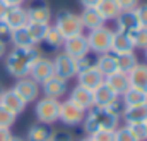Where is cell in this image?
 I'll return each instance as SVG.
<instances>
[{"mask_svg":"<svg viewBox=\"0 0 147 141\" xmlns=\"http://www.w3.org/2000/svg\"><path fill=\"white\" fill-rule=\"evenodd\" d=\"M10 35H12V29L3 23V21H0V41L2 43H10Z\"/></svg>","mask_w":147,"mask_h":141,"instance_id":"cell-40","label":"cell"},{"mask_svg":"<svg viewBox=\"0 0 147 141\" xmlns=\"http://www.w3.org/2000/svg\"><path fill=\"white\" fill-rule=\"evenodd\" d=\"M62 52H65L72 59H80V57L91 53L86 35L82 33V35H75V36H70V38H65L63 47H62Z\"/></svg>","mask_w":147,"mask_h":141,"instance_id":"cell-10","label":"cell"},{"mask_svg":"<svg viewBox=\"0 0 147 141\" xmlns=\"http://www.w3.org/2000/svg\"><path fill=\"white\" fill-rule=\"evenodd\" d=\"M80 17V23H82V28L87 29V31H92V29H98L101 26H105V19L103 16L99 14V10L96 7H89V9H82V12L79 14Z\"/></svg>","mask_w":147,"mask_h":141,"instance_id":"cell-15","label":"cell"},{"mask_svg":"<svg viewBox=\"0 0 147 141\" xmlns=\"http://www.w3.org/2000/svg\"><path fill=\"white\" fill-rule=\"evenodd\" d=\"M5 53H7V45L0 41V59H3V57H5Z\"/></svg>","mask_w":147,"mask_h":141,"instance_id":"cell-47","label":"cell"},{"mask_svg":"<svg viewBox=\"0 0 147 141\" xmlns=\"http://www.w3.org/2000/svg\"><path fill=\"white\" fill-rule=\"evenodd\" d=\"M26 28H28V31H29V35H31V40H33V43H34V45L38 47L39 43H43V40H45V36H46V31H48L50 24L28 23V24H26Z\"/></svg>","mask_w":147,"mask_h":141,"instance_id":"cell-30","label":"cell"},{"mask_svg":"<svg viewBox=\"0 0 147 141\" xmlns=\"http://www.w3.org/2000/svg\"><path fill=\"white\" fill-rule=\"evenodd\" d=\"M105 83V76L99 72V70L96 69L94 66L92 67H89V69L86 70H80L79 74H77V84L79 86H84V88H87V90H96L99 84H103Z\"/></svg>","mask_w":147,"mask_h":141,"instance_id":"cell-13","label":"cell"},{"mask_svg":"<svg viewBox=\"0 0 147 141\" xmlns=\"http://www.w3.org/2000/svg\"><path fill=\"white\" fill-rule=\"evenodd\" d=\"M135 47H134V41L130 35H125V33H120V31H115L113 33V40H111V53L115 55H121V53H130L134 52Z\"/></svg>","mask_w":147,"mask_h":141,"instance_id":"cell-19","label":"cell"},{"mask_svg":"<svg viewBox=\"0 0 147 141\" xmlns=\"http://www.w3.org/2000/svg\"><path fill=\"white\" fill-rule=\"evenodd\" d=\"M58 110H60V100L43 97L34 102V115L39 124L53 126L55 122H58Z\"/></svg>","mask_w":147,"mask_h":141,"instance_id":"cell-5","label":"cell"},{"mask_svg":"<svg viewBox=\"0 0 147 141\" xmlns=\"http://www.w3.org/2000/svg\"><path fill=\"white\" fill-rule=\"evenodd\" d=\"M69 100L74 102L75 105H79L80 108H84V110H89V108L94 107V102H92V91L87 90V88H84V86H79V84L74 86L72 90H70Z\"/></svg>","mask_w":147,"mask_h":141,"instance_id":"cell-18","label":"cell"},{"mask_svg":"<svg viewBox=\"0 0 147 141\" xmlns=\"http://www.w3.org/2000/svg\"><path fill=\"white\" fill-rule=\"evenodd\" d=\"M132 134L135 136L137 141H147V126L146 122H139V124H128Z\"/></svg>","mask_w":147,"mask_h":141,"instance_id":"cell-35","label":"cell"},{"mask_svg":"<svg viewBox=\"0 0 147 141\" xmlns=\"http://www.w3.org/2000/svg\"><path fill=\"white\" fill-rule=\"evenodd\" d=\"M0 105H3L5 108H9L12 114L19 115V114H22V112L26 110L28 103L10 88V90H3V93H2V97H0Z\"/></svg>","mask_w":147,"mask_h":141,"instance_id":"cell-14","label":"cell"},{"mask_svg":"<svg viewBox=\"0 0 147 141\" xmlns=\"http://www.w3.org/2000/svg\"><path fill=\"white\" fill-rule=\"evenodd\" d=\"M116 98H118V95L111 90L106 83H103V84H99L96 90H92V102H94V107L108 108Z\"/></svg>","mask_w":147,"mask_h":141,"instance_id":"cell-17","label":"cell"},{"mask_svg":"<svg viewBox=\"0 0 147 141\" xmlns=\"http://www.w3.org/2000/svg\"><path fill=\"white\" fill-rule=\"evenodd\" d=\"M113 33H115V29H111L108 26H101V28H98V29L89 31V33L86 35L87 45H89V52H92V53H96V55L111 52Z\"/></svg>","mask_w":147,"mask_h":141,"instance_id":"cell-4","label":"cell"},{"mask_svg":"<svg viewBox=\"0 0 147 141\" xmlns=\"http://www.w3.org/2000/svg\"><path fill=\"white\" fill-rule=\"evenodd\" d=\"M12 90L26 102V103H31V102H36L41 95V86L38 84L36 81H33L29 76L26 77H21L16 81V84L12 86Z\"/></svg>","mask_w":147,"mask_h":141,"instance_id":"cell-8","label":"cell"},{"mask_svg":"<svg viewBox=\"0 0 147 141\" xmlns=\"http://www.w3.org/2000/svg\"><path fill=\"white\" fill-rule=\"evenodd\" d=\"M9 141H26V140H24V138H21V136H14V134H12V138H10Z\"/></svg>","mask_w":147,"mask_h":141,"instance_id":"cell-48","label":"cell"},{"mask_svg":"<svg viewBox=\"0 0 147 141\" xmlns=\"http://www.w3.org/2000/svg\"><path fill=\"white\" fill-rule=\"evenodd\" d=\"M53 136V129L51 126H46V124H31L29 129H28V134H26V141H50Z\"/></svg>","mask_w":147,"mask_h":141,"instance_id":"cell-24","label":"cell"},{"mask_svg":"<svg viewBox=\"0 0 147 141\" xmlns=\"http://www.w3.org/2000/svg\"><path fill=\"white\" fill-rule=\"evenodd\" d=\"M28 12V21L29 23H38V24H50L51 23V9L46 5H36L31 9H26Z\"/></svg>","mask_w":147,"mask_h":141,"instance_id":"cell-25","label":"cell"},{"mask_svg":"<svg viewBox=\"0 0 147 141\" xmlns=\"http://www.w3.org/2000/svg\"><path fill=\"white\" fill-rule=\"evenodd\" d=\"M115 141H137V140L132 134L130 127L125 124V126H118L115 129Z\"/></svg>","mask_w":147,"mask_h":141,"instance_id":"cell-34","label":"cell"},{"mask_svg":"<svg viewBox=\"0 0 147 141\" xmlns=\"http://www.w3.org/2000/svg\"><path fill=\"white\" fill-rule=\"evenodd\" d=\"M2 93H3V86H2V83H0V97H2Z\"/></svg>","mask_w":147,"mask_h":141,"instance_id":"cell-50","label":"cell"},{"mask_svg":"<svg viewBox=\"0 0 147 141\" xmlns=\"http://www.w3.org/2000/svg\"><path fill=\"white\" fill-rule=\"evenodd\" d=\"M63 41H65V38L62 36V33H60L55 26L50 24V28H48V31H46V36H45L43 43H46L50 48H62V47H63Z\"/></svg>","mask_w":147,"mask_h":141,"instance_id":"cell-31","label":"cell"},{"mask_svg":"<svg viewBox=\"0 0 147 141\" xmlns=\"http://www.w3.org/2000/svg\"><path fill=\"white\" fill-rule=\"evenodd\" d=\"M121 10H135L140 3V0H116Z\"/></svg>","mask_w":147,"mask_h":141,"instance_id":"cell-41","label":"cell"},{"mask_svg":"<svg viewBox=\"0 0 147 141\" xmlns=\"http://www.w3.org/2000/svg\"><path fill=\"white\" fill-rule=\"evenodd\" d=\"M9 7H22V3L26 2V0H3Z\"/></svg>","mask_w":147,"mask_h":141,"instance_id":"cell-46","label":"cell"},{"mask_svg":"<svg viewBox=\"0 0 147 141\" xmlns=\"http://www.w3.org/2000/svg\"><path fill=\"white\" fill-rule=\"evenodd\" d=\"M50 141H74V136L69 131H53V136Z\"/></svg>","mask_w":147,"mask_h":141,"instance_id":"cell-42","label":"cell"},{"mask_svg":"<svg viewBox=\"0 0 147 141\" xmlns=\"http://www.w3.org/2000/svg\"><path fill=\"white\" fill-rule=\"evenodd\" d=\"M51 62H53V72H55V76H58V77H62V79H65V81H70L74 77H77L75 59L69 57L65 52L60 50V52L51 59Z\"/></svg>","mask_w":147,"mask_h":141,"instance_id":"cell-7","label":"cell"},{"mask_svg":"<svg viewBox=\"0 0 147 141\" xmlns=\"http://www.w3.org/2000/svg\"><path fill=\"white\" fill-rule=\"evenodd\" d=\"M92 141H115V131H98L91 134Z\"/></svg>","mask_w":147,"mask_h":141,"instance_id":"cell-37","label":"cell"},{"mask_svg":"<svg viewBox=\"0 0 147 141\" xmlns=\"http://www.w3.org/2000/svg\"><path fill=\"white\" fill-rule=\"evenodd\" d=\"M86 112L84 108H80L79 105H75L74 102H70L69 98L67 100H62L60 102V110H58V120L69 127H75V126H80L84 117H86Z\"/></svg>","mask_w":147,"mask_h":141,"instance_id":"cell-6","label":"cell"},{"mask_svg":"<svg viewBox=\"0 0 147 141\" xmlns=\"http://www.w3.org/2000/svg\"><path fill=\"white\" fill-rule=\"evenodd\" d=\"M28 76H29L33 81H36L38 84H41V83H45L46 79H50L51 76H55L51 59L41 55L36 62L33 64V67L29 69V74H28Z\"/></svg>","mask_w":147,"mask_h":141,"instance_id":"cell-11","label":"cell"},{"mask_svg":"<svg viewBox=\"0 0 147 141\" xmlns=\"http://www.w3.org/2000/svg\"><path fill=\"white\" fill-rule=\"evenodd\" d=\"M80 126L87 136H91L98 131H115L120 126V117L111 114L108 108L92 107L86 112V117Z\"/></svg>","mask_w":147,"mask_h":141,"instance_id":"cell-2","label":"cell"},{"mask_svg":"<svg viewBox=\"0 0 147 141\" xmlns=\"http://www.w3.org/2000/svg\"><path fill=\"white\" fill-rule=\"evenodd\" d=\"M3 23L14 31V29H19V28H24L29 21H28V12L24 7H9L5 17H3Z\"/></svg>","mask_w":147,"mask_h":141,"instance_id":"cell-16","label":"cell"},{"mask_svg":"<svg viewBox=\"0 0 147 141\" xmlns=\"http://www.w3.org/2000/svg\"><path fill=\"white\" fill-rule=\"evenodd\" d=\"M94 66V59L87 53V55H84V57H80V59H75V67H77V74L80 72V70H86L89 69V67H92Z\"/></svg>","mask_w":147,"mask_h":141,"instance_id":"cell-36","label":"cell"},{"mask_svg":"<svg viewBox=\"0 0 147 141\" xmlns=\"http://www.w3.org/2000/svg\"><path fill=\"white\" fill-rule=\"evenodd\" d=\"M139 64V59L134 52L130 53H121V55H116V66H118V70L120 72H130L135 66Z\"/></svg>","mask_w":147,"mask_h":141,"instance_id":"cell-29","label":"cell"},{"mask_svg":"<svg viewBox=\"0 0 147 141\" xmlns=\"http://www.w3.org/2000/svg\"><path fill=\"white\" fill-rule=\"evenodd\" d=\"M116 23V31L125 33V35H132L135 29L140 28V23L135 16V10H121L120 16L115 19Z\"/></svg>","mask_w":147,"mask_h":141,"instance_id":"cell-12","label":"cell"},{"mask_svg":"<svg viewBox=\"0 0 147 141\" xmlns=\"http://www.w3.org/2000/svg\"><path fill=\"white\" fill-rule=\"evenodd\" d=\"M39 86H41L43 97L53 98V100H62L69 93V81H65V79H62L58 76H51L50 79H46Z\"/></svg>","mask_w":147,"mask_h":141,"instance_id":"cell-9","label":"cell"},{"mask_svg":"<svg viewBox=\"0 0 147 141\" xmlns=\"http://www.w3.org/2000/svg\"><path fill=\"white\" fill-rule=\"evenodd\" d=\"M144 57H146V64H147V48L144 50Z\"/></svg>","mask_w":147,"mask_h":141,"instance_id":"cell-51","label":"cell"},{"mask_svg":"<svg viewBox=\"0 0 147 141\" xmlns=\"http://www.w3.org/2000/svg\"><path fill=\"white\" fill-rule=\"evenodd\" d=\"M94 67L99 70L105 77L110 76V74H113V72H116V70H118V66H116V55L111 53V52L98 55V57L94 59Z\"/></svg>","mask_w":147,"mask_h":141,"instance_id":"cell-23","label":"cell"},{"mask_svg":"<svg viewBox=\"0 0 147 141\" xmlns=\"http://www.w3.org/2000/svg\"><path fill=\"white\" fill-rule=\"evenodd\" d=\"M130 38H132L135 48H142V50L147 48V28L140 26L139 29H135V31L130 35Z\"/></svg>","mask_w":147,"mask_h":141,"instance_id":"cell-32","label":"cell"},{"mask_svg":"<svg viewBox=\"0 0 147 141\" xmlns=\"http://www.w3.org/2000/svg\"><path fill=\"white\" fill-rule=\"evenodd\" d=\"M10 43L17 48H29V47H36L31 40V35L28 31V28H19V29H14L12 35H10Z\"/></svg>","mask_w":147,"mask_h":141,"instance_id":"cell-27","label":"cell"},{"mask_svg":"<svg viewBox=\"0 0 147 141\" xmlns=\"http://www.w3.org/2000/svg\"><path fill=\"white\" fill-rule=\"evenodd\" d=\"M77 141H92V140H91V136H86V138H80V140H77Z\"/></svg>","mask_w":147,"mask_h":141,"instance_id":"cell-49","label":"cell"},{"mask_svg":"<svg viewBox=\"0 0 147 141\" xmlns=\"http://www.w3.org/2000/svg\"><path fill=\"white\" fill-rule=\"evenodd\" d=\"M123 122L128 124H139V122H147V103L142 105H135V107H127L121 114Z\"/></svg>","mask_w":147,"mask_h":141,"instance_id":"cell-22","label":"cell"},{"mask_svg":"<svg viewBox=\"0 0 147 141\" xmlns=\"http://www.w3.org/2000/svg\"><path fill=\"white\" fill-rule=\"evenodd\" d=\"M17 120V115L12 114L9 108L0 105V127H12Z\"/></svg>","mask_w":147,"mask_h":141,"instance_id":"cell-33","label":"cell"},{"mask_svg":"<svg viewBox=\"0 0 147 141\" xmlns=\"http://www.w3.org/2000/svg\"><path fill=\"white\" fill-rule=\"evenodd\" d=\"M146 126H147V122H146Z\"/></svg>","mask_w":147,"mask_h":141,"instance_id":"cell-52","label":"cell"},{"mask_svg":"<svg viewBox=\"0 0 147 141\" xmlns=\"http://www.w3.org/2000/svg\"><path fill=\"white\" fill-rule=\"evenodd\" d=\"M101 0H79V3L82 5V9H89V7H98Z\"/></svg>","mask_w":147,"mask_h":141,"instance_id":"cell-44","label":"cell"},{"mask_svg":"<svg viewBox=\"0 0 147 141\" xmlns=\"http://www.w3.org/2000/svg\"><path fill=\"white\" fill-rule=\"evenodd\" d=\"M127 107H125V103H123V100L118 97L113 103H111L110 107H108V110H110L111 114H115V115H118V117H121V114H123V110H125Z\"/></svg>","mask_w":147,"mask_h":141,"instance_id":"cell-39","label":"cell"},{"mask_svg":"<svg viewBox=\"0 0 147 141\" xmlns=\"http://www.w3.org/2000/svg\"><path fill=\"white\" fill-rule=\"evenodd\" d=\"M41 55L43 53H41V50L38 47H29V48H17V47H14L3 57L5 70L16 79L26 77L29 74V69L33 67V64Z\"/></svg>","mask_w":147,"mask_h":141,"instance_id":"cell-1","label":"cell"},{"mask_svg":"<svg viewBox=\"0 0 147 141\" xmlns=\"http://www.w3.org/2000/svg\"><path fill=\"white\" fill-rule=\"evenodd\" d=\"M135 16L140 23V26L147 28V3H139V7L135 9Z\"/></svg>","mask_w":147,"mask_h":141,"instance_id":"cell-38","label":"cell"},{"mask_svg":"<svg viewBox=\"0 0 147 141\" xmlns=\"http://www.w3.org/2000/svg\"><path fill=\"white\" fill-rule=\"evenodd\" d=\"M105 83L110 86L118 97H121V95L130 88L128 74H127V72H120V70H116V72H113L110 76H106V77H105Z\"/></svg>","mask_w":147,"mask_h":141,"instance_id":"cell-21","label":"cell"},{"mask_svg":"<svg viewBox=\"0 0 147 141\" xmlns=\"http://www.w3.org/2000/svg\"><path fill=\"white\" fill-rule=\"evenodd\" d=\"M120 98L123 100L125 107H135V105L147 103V93L140 91V90H135V88H128Z\"/></svg>","mask_w":147,"mask_h":141,"instance_id":"cell-28","label":"cell"},{"mask_svg":"<svg viewBox=\"0 0 147 141\" xmlns=\"http://www.w3.org/2000/svg\"><path fill=\"white\" fill-rule=\"evenodd\" d=\"M96 9L99 10V14L103 16L105 21H115L120 16V12H121V9H120L116 0H101Z\"/></svg>","mask_w":147,"mask_h":141,"instance_id":"cell-26","label":"cell"},{"mask_svg":"<svg viewBox=\"0 0 147 141\" xmlns=\"http://www.w3.org/2000/svg\"><path fill=\"white\" fill-rule=\"evenodd\" d=\"M128 83L130 88L140 90L147 93V64H137L134 69L128 72Z\"/></svg>","mask_w":147,"mask_h":141,"instance_id":"cell-20","label":"cell"},{"mask_svg":"<svg viewBox=\"0 0 147 141\" xmlns=\"http://www.w3.org/2000/svg\"><path fill=\"white\" fill-rule=\"evenodd\" d=\"M7 10H9V5H7L3 0H0V21H3V17H5V14H7Z\"/></svg>","mask_w":147,"mask_h":141,"instance_id":"cell-45","label":"cell"},{"mask_svg":"<svg viewBox=\"0 0 147 141\" xmlns=\"http://www.w3.org/2000/svg\"><path fill=\"white\" fill-rule=\"evenodd\" d=\"M12 138L10 127H0V141H9Z\"/></svg>","mask_w":147,"mask_h":141,"instance_id":"cell-43","label":"cell"},{"mask_svg":"<svg viewBox=\"0 0 147 141\" xmlns=\"http://www.w3.org/2000/svg\"><path fill=\"white\" fill-rule=\"evenodd\" d=\"M53 26L62 33L63 38H70V36L84 33V28H82L79 14H75L72 10H69V9H63V10H60L55 16V24Z\"/></svg>","mask_w":147,"mask_h":141,"instance_id":"cell-3","label":"cell"}]
</instances>
